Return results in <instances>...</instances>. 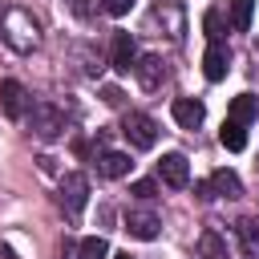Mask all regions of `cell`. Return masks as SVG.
<instances>
[{"mask_svg":"<svg viewBox=\"0 0 259 259\" xmlns=\"http://www.w3.org/2000/svg\"><path fill=\"white\" fill-rule=\"evenodd\" d=\"M121 138H125L134 150H154L158 125H154L150 113H125V117H121Z\"/></svg>","mask_w":259,"mask_h":259,"instance_id":"1","label":"cell"},{"mask_svg":"<svg viewBox=\"0 0 259 259\" xmlns=\"http://www.w3.org/2000/svg\"><path fill=\"white\" fill-rule=\"evenodd\" d=\"M85 202H89V178H85V174H77V170H73V174H65V178H61V206L77 219V214L85 210Z\"/></svg>","mask_w":259,"mask_h":259,"instance_id":"2","label":"cell"},{"mask_svg":"<svg viewBox=\"0 0 259 259\" xmlns=\"http://www.w3.org/2000/svg\"><path fill=\"white\" fill-rule=\"evenodd\" d=\"M125 231H130L134 239L150 243V239H158V231H162V219H158L154 210H146V206H134V210H125Z\"/></svg>","mask_w":259,"mask_h":259,"instance_id":"3","label":"cell"},{"mask_svg":"<svg viewBox=\"0 0 259 259\" xmlns=\"http://www.w3.org/2000/svg\"><path fill=\"white\" fill-rule=\"evenodd\" d=\"M0 109L12 117V121H20L24 113H28V93H24V85L20 81H0Z\"/></svg>","mask_w":259,"mask_h":259,"instance_id":"4","label":"cell"},{"mask_svg":"<svg viewBox=\"0 0 259 259\" xmlns=\"http://www.w3.org/2000/svg\"><path fill=\"white\" fill-rule=\"evenodd\" d=\"M158 178H162L166 186L182 190V186L190 182V162H186V154H162V162H158Z\"/></svg>","mask_w":259,"mask_h":259,"instance_id":"5","label":"cell"},{"mask_svg":"<svg viewBox=\"0 0 259 259\" xmlns=\"http://www.w3.org/2000/svg\"><path fill=\"white\" fill-rule=\"evenodd\" d=\"M32 130H36L45 142H53V138L65 130V117H61V109H57V105H45V101H40V105H32Z\"/></svg>","mask_w":259,"mask_h":259,"instance_id":"6","label":"cell"},{"mask_svg":"<svg viewBox=\"0 0 259 259\" xmlns=\"http://www.w3.org/2000/svg\"><path fill=\"white\" fill-rule=\"evenodd\" d=\"M134 61H138V45H134V36H130V32H113L109 65H113L117 73H130V69H134Z\"/></svg>","mask_w":259,"mask_h":259,"instance_id":"7","label":"cell"},{"mask_svg":"<svg viewBox=\"0 0 259 259\" xmlns=\"http://www.w3.org/2000/svg\"><path fill=\"white\" fill-rule=\"evenodd\" d=\"M227 65H231L227 45H223V40H210L206 53H202V73H206V81H223V77H227Z\"/></svg>","mask_w":259,"mask_h":259,"instance_id":"8","label":"cell"},{"mask_svg":"<svg viewBox=\"0 0 259 259\" xmlns=\"http://www.w3.org/2000/svg\"><path fill=\"white\" fill-rule=\"evenodd\" d=\"M134 77H138L142 89H162V81H166L162 57H138V61H134Z\"/></svg>","mask_w":259,"mask_h":259,"instance_id":"9","label":"cell"},{"mask_svg":"<svg viewBox=\"0 0 259 259\" xmlns=\"http://www.w3.org/2000/svg\"><path fill=\"white\" fill-rule=\"evenodd\" d=\"M170 113H174V121H178L182 130H198V125H202V117H206L202 101H194V97H178V101L170 105Z\"/></svg>","mask_w":259,"mask_h":259,"instance_id":"10","label":"cell"},{"mask_svg":"<svg viewBox=\"0 0 259 259\" xmlns=\"http://www.w3.org/2000/svg\"><path fill=\"white\" fill-rule=\"evenodd\" d=\"M130 154H121V150H101L97 154V174L101 178H125L130 174Z\"/></svg>","mask_w":259,"mask_h":259,"instance_id":"11","label":"cell"},{"mask_svg":"<svg viewBox=\"0 0 259 259\" xmlns=\"http://www.w3.org/2000/svg\"><path fill=\"white\" fill-rule=\"evenodd\" d=\"M206 182H210V194H214V198H239V194H243V182H239L235 170H214Z\"/></svg>","mask_w":259,"mask_h":259,"instance_id":"12","label":"cell"},{"mask_svg":"<svg viewBox=\"0 0 259 259\" xmlns=\"http://www.w3.org/2000/svg\"><path fill=\"white\" fill-rule=\"evenodd\" d=\"M227 117L239 121V125L255 121V117H259V97H255V93H239V97L231 101V113H227Z\"/></svg>","mask_w":259,"mask_h":259,"instance_id":"13","label":"cell"},{"mask_svg":"<svg viewBox=\"0 0 259 259\" xmlns=\"http://www.w3.org/2000/svg\"><path fill=\"white\" fill-rule=\"evenodd\" d=\"M219 142H223L231 154H239V150L247 146V130H243L239 121H231V117H227V121H223V134H219Z\"/></svg>","mask_w":259,"mask_h":259,"instance_id":"14","label":"cell"},{"mask_svg":"<svg viewBox=\"0 0 259 259\" xmlns=\"http://www.w3.org/2000/svg\"><path fill=\"white\" fill-rule=\"evenodd\" d=\"M235 231H239V239H243V251H247V255H259V219H239Z\"/></svg>","mask_w":259,"mask_h":259,"instance_id":"15","label":"cell"},{"mask_svg":"<svg viewBox=\"0 0 259 259\" xmlns=\"http://www.w3.org/2000/svg\"><path fill=\"white\" fill-rule=\"evenodd\" d=\"M251 12H255V0H231V28L247 32L251 28Z\"/></svg>","mask_w":259,"mask_h":259,"instance_id":"16","label":"cell"},{"mask_svg":"<svg viewBox=\"0 0 259 259\" xmlns=\"http://www.w3.org/2000/svg\"><path fill=\"white\" fill-rule=\"evenodd\" d=\"M198 251H202V259H227V243L214 231H202L198 235Z\"/></svg>","mask_w":259,"mask_h":259,"instance_id":"17","label":"cell"},{"mask_svg":"<svg viewBox=\"0 0 259 259\" xmlns=\"http://www.w3.org/2000/svg\"><path fill=\"white\" fill-rule=\"evenodd\" d=\"M105 255H109V243L101 235H89L77 243V259H105Z\"/></svg>","mask_w":259,"mask_h":259,"instance_id":"18","label":"cell"},{"mask_svg":"<svg viewBox=\"0 0 259 259\" xmlns=\"http://www.w3.org/2000/svg\"><path fill=\"white\" fill-rule=\"evenodd\" d=\"M202 28H206V40H223V12L219 8H206V16H202Z\"/></svg>","mask_w":259,"mask_h":259,"instance_id":"19","label":"cell"},{"mask_svg":"<svg viewBox=\"0 0 259 259\" xmlns=\"http://www.w3.org/2000/svg\"><path fill=\"white\" fill-rule=\"evenodd\" d=\"M130 194H134V198H142V202H150V198L158 194V182H154V178H138V182L130 186Z\"/></svg>","mask_w":259,"mask_h":259,"instance_id":"20","label":"cell"},{"mask_svg":"<svg viewBox=\"0 0 259 259\" xmlns=\"http://www.w3.org/2000/svg\"><path fill=\"white\" fill-rule=\"evenodd\" d=\"M101 8H105L109 16H125V12L134 8V0H101Z\"/></svg>","mask_w":259,"mask_h":259,"instance_id":"21","label":"cell"},{"mask_svg":"<svg viewBox=\"0 0 259 259\" xmlns=\"http://www.w3.org/2000/svg\"><path fill=\"white\" fill-rule=\"evenodd\" d=\"M101 101H105V105H121V89H117V85H105V89H101Z\"/></svg>","mask_w":259,"mask_h":259,"instance_id":"22","label":"cell"},{"mask_svg":"<svg viewBox=\"0 0 259 259\" xmlns=\"http://www.w3.org/2000/svg\"><path fill=\"white\" fill-rule=\"evenodd\" d=\"M113 259H134V255H113Z\"/></svg>","mask_w":259,"mask_h":259,"instance_id":"23","label":"cell"}]
</instances>
